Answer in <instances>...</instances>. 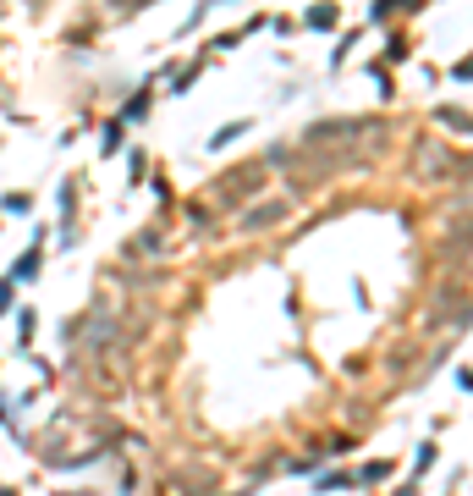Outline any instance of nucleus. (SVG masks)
<instances>
[{
    "instance_id": "1",
    "label": "nucleus",
    "mask_w": 473,
    "mask_h": 496,
    "mask_svg": "<svg viewBox=\"0 0 473 496\" xmlns=\"http://www.w3.org/2000/svg\"><path fill=\"white\" fill-rule=\"evenodd\" d=\"M12 276H17V281H28V276H39V248H34V254H23V259H17V270H12Z\"/></svg>"
},
{
    "instance_id": "2",
    "label": "nucleus",
    "mask_w": 473,
    "mask_h": 496,
    "mask_svg": "<svg viewBox=\"0 0 473 496\" xmlns=\"http://www.w3.org/2000/svg\"><path fill=\"white\" fill-rule=\"evenodd\" d=\"M6 210H12V215H28L34 199H28V193H6Z\"/></svg>"
},
{
    "instance_id": "3",
    "label": "nucleus",
    "mask_w": 473,
    "mask_h": 496,
    "mask_svg": "<svg viewBox=\"0 0 473 496\" xmlns=\"http://www.w3.org/2000/svg\"><path fill=\"white\" fill-rule=\"evenodd\" d=\"M116 149H121V121H110V127H105V154H116Z\"/></svg>"
},
{
    "instance_id": "4",
    "label": "nucleus",
    "mask_w": 473,
    "mask_h": 496,
    "mask_svg": "<svg viewBox=\"0 0 473 496\" xmlns=\"http://www.w3.org/2000/svg\"><path fill=\"white\" fill-rule=\"evenodd\" d=\"M0 496H6V491H0Z\"/></svg>"
}]
</instances>
